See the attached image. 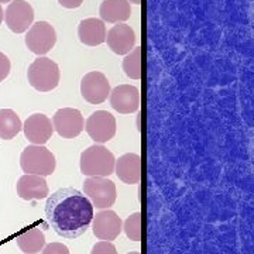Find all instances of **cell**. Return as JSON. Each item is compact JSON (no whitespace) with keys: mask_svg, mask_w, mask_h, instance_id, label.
Instances as JSON below:
<instances>
[{"mask_svg":"<svg viewBox=\"0 0 254 254\" xmlns=\"http://www.w3.org/2000/svg\"><path fill=\"white\" fill-rule=\"evenodd\" d=\"M92 232L95 237L105 242L115 240L123 230V222L115 210L102 209L92 219Z\"/></svg>","mask_w":254,"mask_h":254,"instance_id":"obj_10","label":"cell"},{"mask_svg":"<svg viewBox=\"0 0 254 254\" xmlns=\"http://www.w3.org/2000/svg\"><path fill=\"white\" fill-rule=\"evenodd\" d=\"M106 43L115 54L126 55L136 46V33L127 24H116L106 33Z\"/></svg>","mask_w":254,"mask_h":254,"instance_id":"obj_15","label":"cell"},{"mask_svg":"<svg viewBox=\"0 0 254 254\" xmlns=\"http://www.w3.org/2000/svg\"><path fill=\"white\" fill-rule=\"evenodd\" d=\"M23 131L31 144L44 145L54 134V127L48 116L43 113H34L24 122Z\"/></svg>","mask_w":254,"mask_h":254,"instance_id":"obj_12","label":"cell"},{"mask_svg":"<svg viewBox=\"0 0 254 254\" xmlns=\"http://www.w3.org/2000/svg\"><path fill=\"white\" fill-rule=\"evenodd\" d=\"M23 130L18 115L11 109H0V138L11 140Z\"/></svg>","mask_w":254,"mask_h":254,"instance_id":"obj_20","label":"cell"},{"mask_svg":"<svg viewBox=\"0 0 254 254\" xmlns=\"http://www.w3.org/2000/svg\"><path fill=\"white\" fill-rule=\"evenodd\" d=\"M116 158L102 144L88 147L81 154V173L86 177H110L115 173Z\"/></svg>","mask_w":254,"mask_h":254,"instance_id":"obj_2","label":"cell"},{"mask_svg":"<svg viewBox=\"0 0 254 254\" xmlns=\"http://www.w3.org/2000/svg\"><path fill=\"white\" fill-rule=\"evenodd\" d=\"M10 68H11V64H10L9 57L0 53V82H3L9 76Z\"/></svg>","mask_w":254,"mask_h":254,"instance_id":"obj_25","label":"cell"},{"mask_svg":"<svg viewBox=\"0 0 254 254\" xmlns=\"http://www.w3.org/2000/svg\"><path fill=\"white\" fill-rule=\"evenodd\" d=\"M81 95L92 105H99L110 95V83L105 73L99 71L88 72L81 81Z\"/></svg>","mask_w":254,"mask_h":254,"instance_id":"obj_11","label":"cell"},{"mask_svg":"<svg viewBox=\"0 0 254 254\" xmlns=\"http://www.w3.org/2000/svg\"><path fill=\"white\" fill-rule=\"evenodd\" d=\"M110 106L122 115H130L138 110L140 93L133 85H119L110 91Z\"/></svg>","mask_w":254,"mask_h":254,"instance_id":"obj_14","label":"cell"},{"mask_svg":"<svg viewBox=\"0 0 254 254\" xmlns=\"http://www.w3.org/2000/svg\"><path fill=\"white\" fill-rule=\"evenodd\" d=\"M91 254H119L115 245L112 242H105L100 240L96 245L92 247Z\"/></svg>","mask_w":254,"mask_h":254,"instance_id":"obj_23","label":"cell"},{"mask_svg":"<svg viewBox=\"0 0 254 254\" xmlns=\"http://www.w3.org/2000/svg\"><path fill=\"white\" fill-rule=\"evenodd\" d=\"M46 216L57 235L65 239H76L91 226L93 206L78 190L61 188L48 195Z\"/></svg>","mask_w":254,"mask_h":254,"instance_id":"obj_1","label":"cell"},{"mask_svg":"<svg viewBox=\"0 0 254 254\" xmlns=\"http://www.w3.org/2000/svg\"><path fill=\"white\" fill-rule=\"evenodd\" d=\"M106 26L100 18H85L78 26V37L82 44L88 47L103 44L106 41Z\"/></svg>","mask_w":254,"mask_h":254,"instance_id":"obj_17","label":"cell"},{"mask_svg":"<svg viewBox=\"0 0 254 254\" xmlns=\"http://www.w3.org/2000/svg\"><path fill=\"white\" fill-rule=\"evenodd\" d=\"M58 3L65 9H78L82 6L83 0H58Z\"/></svg>","mask_w":254,"mask_h":254,"instance_id":"obj_26","label":"cell"},{"mask_svg":"<svg viewBox=\"0 0 254 254\" xmlns=\"http://www.w3.org/2000/svg\"><path fill=\"white\" fill-rule=\"evenodd\" d=\"M123 230L126 236L133 242H141L143 239V213H131L123 223Z\"/></svg>","mask_w":254,"mask_h":254,"instance_id":"obj_22","label":"cell"},{"mask_svg":"<svg viewBox=\"0 0 254 254\" xmlns=\"http://www.w3.org/2000/svg\"><path fill=\"white\" fill-rule=\"evenodd\" d=\"M99 14L102 21L120 24L131 16V6L128 0H103L100 3Z\"/></svg>","mask_w":254,"mask_h":254,"instance_id":"obj_18","label":"cell"},{"mask_svg":"<svg viewBox=\"0 0 254 254\" xmlns=\"http://www.w3.org/2000/svg\"><path fill=\"white\" fill-rule=\"evenodd\" d=\"M41 254H69V249L63 243H50L44 246V249L41 250Z\"/></svg>","mask_w":254,"mask_h":254,"instance_id":"obj_24","label":"cell"},{"mask_svg":"<svg viewBox=\"0 0 254 254\" xmlns=\"http://www.w3.org/2000/svg\"><path fill=\"white\" fill-rule=\"evenodd\" d=\"M16 192L18 198L24 200H41L48 198L50 188L44 177L24 174L18 178Z\"/></svg>","mask_w":254,"mask_h":254,"instance_id":"obj_13","label":"cell"},{"mask_svg":"<svg viewBox=\"0 0 254 254\" xmlns=\"http://www.w3.org/2000/svg\"><path fill=\"white\" fill-rule=\"evenodd\" d=\"M143 0H128V3H134V4H141Z\"/></svg>","mask_w":254,"mask_h":254,"instance_id":"obj_28","label":"cell"},{"mask_svg":"<svg viewBox=\"0 0 254 254\" xmlns=\"http://www.w3.org/2000/svg\"><path fill=\"white\" fill-rule=\"evenodd\" d=\"M53 127L63 138H75L85 128V120L82 113L73 108H63L55 112Z\"/></svg>","mask_w":254,"mask_h":254,"instance_id":"obj_8","label":"cell"},{"mask_svg":"<svg viewBox=\"0 0 254 254\" xmlns=\"http://www.w3.org/2000/svg\"><path fill=\"white\" fill-rule=\"evenodd\" d=\"M115 173L120 181L127 185H136L141 181L143 177L141 157L134 153H127L119 157L115 164Z\"/></svg>","mask_w":254,"mask_h":254,"instance_id":"obj_16","label":"cell"},{"mask_svg":"<svg viewBox=\"0 0 254 254\" xmlns=\"http://www.w3.org/2000/svg\"><path fill=\"white\" fill-rule=\"evenodd\" d=\"M27 79L31 88L37 92L46 93L51 92L60 85L61 72L58 64L47 57H38L34 63L28 66Z\"/></svg>","mask_w":254,"mask_h":254,"instance_id":"obj_3","label":"cell"},{"mask_svg":"<svg viewBox=\"0 0 254 254\" xmlns=\"http://www.w3.org/2000/svg\"><path fill=\"white\" fill-rule=\"evenodd\" d=\"M85 196L96 209H109L118 198L115 182L108 177H88L83 182Z\"/></svg>","mask_w":254,"mask_h":254,"instance_id":"obj_5","label":"cell"},{"mask_svg":"<svg viewBox=\"0 0 254 254\" xmlns=\"http://www.w3.org/2000/svg\"><path fill=\"white\" fill-rule=\"evenodd\" d=\"M127 254H141L140 252H130V253H127Z\"/></svg>","mask_w":254,"mask_h":254,"instance_id":"obj_30","label":"cell"},{"mask_svg":"<svg viewBox=\"0 0 254 254\" xmlns=\"http://www.w3.org/2000/svg\"><path fill=\"white\" fill-rule=\"evenodd\" d=\"M143 50L141 47H134L123 60V71L130 79H141L143 76Z\"/></svg>","mask_w":254,"mask_h":254,"instance_id":"obj_21","label":"cell"},{"mask_svg":"<svg viewBox=\"0 0 254 254\" xmlns=\"http://www.w3.org/2000/svg\"><path fill=\"white\" fill-rule=\"evenodd\" d=\"M11 0H0V3H9Z\"/></svg>","mask_w":254,"mask_h":254,"instance_id":"obj_29","label":"cell"},{"mask_svg":"<svg viewBox=\"0 0 254 254\" xmlns=\"http://www.w3.org/2000/svg\"><path fill=\"white\" fill-rule=\"evenodd\" d=\"M4 20L10 31L21 34L33 26L34 10L26 0H13L6 9Z\"/></svg>","mask_w":254,"mask_h":254,"instance_id":"obj_9","label":"cell"},{"mask_svg":"<svg viewBox=\"0 0 254 254\" xmlns=\"http://www.w3.org/2000/svg\"><path fill=\"white\" fill-rule=\"evenodd\" d=\"M16 243L24 254H37L44 249L46 236L38 227H30L16 237Z\"/></svg>","mask_w":254,"mask_h":254,"instance_id":"obj_19","label":"cell"},{"mask_svg":"<svg viewBox=\"0 0 254 254\" xmlns=\"http://www.w3.org/2000/svg\"><path fill=\"white\" fill-rule=\"evenodd\" d=\"M3 18H4V13H3V9H1V6H0V24H1Z\"/></svg>","mask_w":254,"mask_h":254,"instance_id":"obj_27","label":"cell"},{"mask_svg":"<svg viewBox=\"0 0 254 254\" xmlns=\"http://www.w3.org/2000/svg\"><path fill=\"white\" fill-rule=\"evenodd\" d=\"M20 167L23 173L48 177L54 174L57 161L55 155L47 147L31 144L26 147L20 155Z\"/></svg>","mask_w":254,"mask_h":254,"instance_id":"obj_4","label":"cell"},{"mask_svg":"<svg viewBox=\"0 0 254 254\" xmlns=\"http://www.w3.org/2000/svg\"><path fill=\"white\" fill-rule=\"evenodd\" d=\"M85 130L95 143H108L116 134V119L106 110H96L86 120Z\"/></svg>","mask_w":254,"mask_h":254,"instance_id":"obj_7","label":"cell"},{"mask_svg":"<svg viewBox=\"0 0 254 254\" xmlns=\"http://www.w3.org/2000/svg\"><path fill=\"white\" fill-rule=\"evenodd\" d=\"M57 43L55 28L48 21H37L27 30L26 46L38 57L46 55L54 48Z\"/></svg>","mask_w":254,"mask_h":254,"instance_id":"obj_6","label":"cell"}]
</instances>
